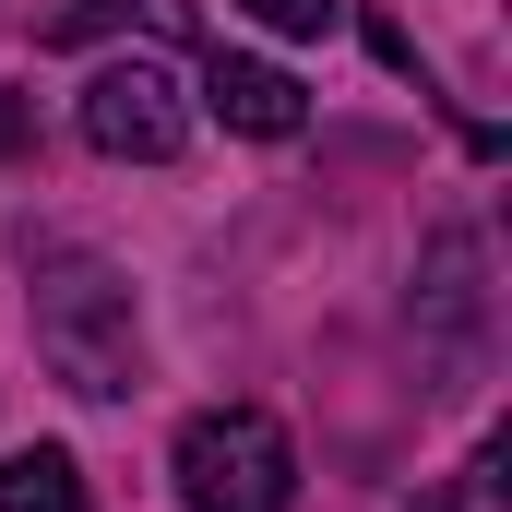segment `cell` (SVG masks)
Listing matches in <instances>:
<instances>
[{
    "label": "cell",
    "instance_id": "6da1fadb",
    "mask_svg": "<svg viewBox=\"0 0 512 512\" xmlns=\"http://www.w3.org/2000/svg\"><path fill=\"white\" fill-rule=\"evenodd\" d=\"M36 358L72 393H131V286L96 251H60L36 274Z\"/></svg>",
    "mask_w": 512,
    "mask_h": 512
},
{
    "label": "cell",
    "instance_id": "7a4b0ae2",
    "mask_svg": "<svg viewBox=\"0 0 512 512\" xmlns=\"http://www.w3.org/2000/svg\"><path fill=\"white\" fill-rule=\"evenodd\" d=\"M179 489H191V512H286L298 501V441L262 405H203L179 429Z\"/></svg>",
    "mask_w": 512,
    "mask_h": 512
},
{
    "label": "cell",
    "instance_id": "3957f363",
    "mask_svg": "<svg viewBox=\"0 0 512 512\" xmlns=\"http://www.w3.org/2000/svg\"><path fill=\"white\" fill-rule=\"evenodd\" d=\"M84 143H96V155H143V167H167V155L191 143V108H179L167 60H108V72L84 84Z\"/></svg>",
    "mask_w": 512,
    "mask_h": 512
},
{
    "label": "cell",
    "instance_id": "277c9868",
    "mask_svg": "<svg viewBox=\"0 0 512 512\" xmlns=\"http://www.w3.org/2000/svg\"><path fill=\"white\" fill-rule=\"evenodd\" d=\"M203 96H215V120L251 131V143H298L310 131V96H298V72H274V60H239V48H215L203 60Z\"/></svg>",
    "mask_w": 512,
    "mask_h": 512
},
{
    "label": "cell",
    "instance_id": "5b68a950",
    "mask_svg": "<svg viewBox=\"0 0 512 512\" xmlns=\"http://www.w3.org/2000/svg\"><path fill=\"white\" fill-rule=\"evenodd\" d=\"M0 512H84V465H72L60 441L0 453Z\"/></svg>",
    "mask_w": 512,
    "mask_h": 512
},
{
    "label": "cell",
    "instance_id": "8992f818",
    "mask_svg": "<svg viewBox=\"0 0 512 512\" xmlns=\"http://www.w3.org/2000/svg\"><path fill=\"white\" fill-rule=\"evenodd\" d=\"M131 0H48L36 12V48H96V36H120Z\"/></svg>",
    "mask_w": 512,
    "mask_h": 512
},
{
    "label": "cell",
    "instance_id": "52a82bcc",
    "mask_svg": "<svg viewBox=\"0 0 512 512\" xmlns=\"http://www.w3.org/2000/svg\"><path fill=\"white\" fill-rule=\"evenodd\" d=\"M251 24H274V36H334V12L346 0H239Z\"/></svg>",
    "mask_w": 512,
    "mask_h": 512
},
{
    "label": "cell",
    "instance_id": "ba28073f",
    "mask_svg": "<svg viewBox=\"0 0 512 512\" xmlns=\"http://www.w3.org/2000/svg\"><path fill=\"white\" fill-rule=\"evenodd\" d=\"M0 155H24V96H0Z\"/></svg>",
    "mask_w": 512,
    "mask_h": 512
}]
</instances>
